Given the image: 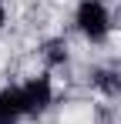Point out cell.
<instances>
[{
  "mask_svg": "<svg viewBox=\"0 0 121 124\" xmlns=\"http://www.w3.org/2000/svg\"><path fill=\"white\" fill-rule=\"evenodd\" d=\"M20 94H24V111L34 114V117L44 114L51 107V101H54V87H51L47 77H30V81L20 87Z\"/></svg>",
  "mask_w": 121,
  "mask_h": 124,
  "instance_id": "7a4b0ae2",
  "label": "cell"
},
{
  "mask_svg": "<svg viewBox=\"0 0 121 124\" xmlns=\"http://www.w3.org/2000/svg\"><path fill=\"white\" fill-rule=\"evenodd\" d=\"M104 94H111V97H118L121 94V70H98V77H94Z\"/></svg>",
  "mask_w": 121,
  "mask_h": 124,
  "instance_id": "277c9868",
  "label": "cell"
},
{
  "mask_svg": "<svg viewBox=\"0 0 121 124\" xmlns=\"http://www.w3.org/2000/svg\"><path fill=\"white\" fill-rule=\"evenodd\" d=\"M78 30L87 40H94V44H101L108 37L111 17H108V10H104L101 0H81V7H78Z\"/></svg>",
  "mask_w": 121,
  "mask_h": 124,
  "instance_id": "6da1fadb",
  "label": "cell"
},
{
  "mask_svg": "<svg viewBox=\"0 0 121 124\" xmlns=\"http://www.w3.org/2000/svg\"><path fill=\"white\" fill-rule=\"evenodd\" d=\"M0 27H3V3H0Z\"/></svg>",
  "mask_w": 121,
  "mask_h": 124,
  "instance_id": "8992f818",
  "label": "cell"
},
{
  "mask_svg": "<svg viewBox=\"0 0 121 124\" xmlns=\"http://www.w3.org/2000/svg\"><path fill=\"white\" fill-rule=\"evenodd\" d=\"M47 61H51V64L67 61V47H64V40H51V44H47Z\"/></svg>",
  "mask_w": 121,
  "mask_h": 124,
  "instance_id": "5b68a950",
  "label": "cell"
},
{
  "mask_svg": "<svg viewBox=\"0 0 121 124\" xmlns=\"http://www.w3.org/2000/svg\"><path fill=\"white\" fill-rule=\"evenodd\" d=\"M27 111H24V94L20 87H3L0 91V124H17Z\"/></svg>",
  "mask_w": 121,
  "mask_h": 124,
  "instance_id": "3957f363",
  "label": "cell"
}]
</instances>
